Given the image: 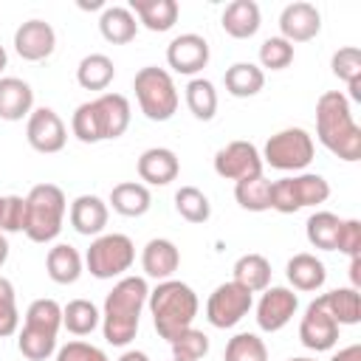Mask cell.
I'll return each mask as SVG.
<instances>
[{"instance_id": "cell-1", "label": "cell", "mask_w": 361, "mask_h": 361, "mask_svg": "<svg viewBox=\"0 0 361 361\" xmlns=\"http://www.w3.org/2000/svg\"><path fill=\"white\" fill-rule=\"evenodd\" d=\"M149 288L144 276H121L113 290L104 296L102 307V333L113 347H127L138 333V319L147 305Z\"/></svg>"}, {"instance_id": "cell-2", "label": "cell", "mask_w": 361, "mask_h": 361, "mask_svg": "<svg viewBox=\"0 0 361 361\" xmlns=\"http://www.w3.org/2000/svg\"><path fill=\"white\" fill-rule=\"evenodd\" d=\"M316 135L341 161H361V127L341 90H327L316 102Z\"/></svg>"}, {"instance_id": "cell-3", "label": "cell", "mask_w": 361, "mask_h": 361, "mask_svg": "<svg viewBox=\"0 0 361 361\" xmlns=\"http://www.w3.org/2000/svg\"><path fill=\"white\" fill-rule=\"evenodd\" d=\"M130 127V102L121 93H102L73 110L71 130L82 144L113 141Z\"/></svg>"}, {"instance_id": "cell-4", "label": "cell", "mask_w": 361, "mask_h": 361, "mask_svg": "<svg viewBox=\"0 0 361 361\" xmlns=\"http://www.w3.org/2000/svg\"><path fill=\"white\" fill-rule=\"evenodd\" d=\"M147 305H149L152 324H155L158 336L166 341H175L183 330H189L197 316V293L180 279L158 282L149 290Z\"/></svg>"}, {"instance_id": "cell-5", "label": "cell", "mask_w": 361, "mask_h": 361, "mask_svg": "<svg viewBox=\"0 0 361 361\" xmlns=\"http://www.w3.org/2000/svg\"><path fill=\"white\" fill-rule=\"evenodd\" d=\"M62 327V305L56 299H34L17 338V350L28 361H45L56 353V333Z\"/></svg>"}, {"instance_id": "cell-6", "label": "cell", "mask_w": 361, "mask_h": 361, "mask_svg": "<svg viewBox=\"0 0 361 361\" xmlns=\"http://www.w3.org/2000/svg\"><path fill=\"white\" fill-rule=\"evenodd\" d=\"M68 203L56 183H37L25 195V237L31 243H51L62 231Z\"/></svg>"}, {"instance_id": "cell-7", "label": "cell", "mask_w": 361, "mask_h": 361, "mask_svg": "<svg viewBox=\"0 0 361 361\" xmlns=\"http://www.w3.org/2000/svg\"><path fill=\"white\" fill-rule=\"evenodd\" d=\"M133 90H135L141 113L149 121H169L175 116L180 96H178V87H175L169 71H164L158 65L141 68L133 79Z\"/></svg>"}, {"instance_id": "cell-8", "label": "cell", "mask_w": 361, "mask_h": 361, "mask_svg": "<svg viewBox=\"0 0 361 361\" xmlns=\"http://www.w3.org/2000/svg\"><path fill=\"white\" fill-rule=\"evenodd\" d=\"M327 197H330V183L316 172L271 180V209L279 214H293L305 206H319Z\"/></svg>"}, {"instance_id": "cell-9", "label": "cell", "mask_w": 361, "mask_h": 361, "mask_svg": "<svg viewBox=\"0 0 361 361\" xmlns=\"http://www.w3.org/2000/svg\"><path fill=\"white\" fill-rule=\"evenodd\" d=\"M135 262V245L127 234H99L87 254H85V265L96 279H113L121 276L124 271H130V265Z\"/></svg>"}, {"instance_id": "cell-10", "label": "cell", "mask_w": 361, "mask_h": 361, "mask_svg": "<svg viewBox=\"0 0 361 361\" xmlns=\"http://www.w3.org/2000/svg\"><path fill=\"white\" fill-rule=\"evenodd\" d=\"M310 161H313V138L302 127L279 130L265 141L262 164H268L279 172H299Z\"/></svg>"}, {"instance_id": "cell-11", "label": "cell", "mask_w": 361, "mask_h": 361, "mask_svg": "<svg viewBox=\"0 0 361 361\" xmlns=\"http://www.w3.org/2000/svg\"><path fill=\"white\" fill-rule=\"evenodd\" d=\"M251 305H254V293L231 279V282H223L212 290V296L206 302V319L212 327L226 330V327L240 324L248 316Z\"/></svg>"}, {"instance_id": "cell-12", "label": "cell", "mask_w": 361, "mask_h": 361, "mask_svg": "<svg viewBox=\"0 0 361 361\" xmlns=\"http://www.w3.org/2000/svg\"><path fill=\"white\" fill-rule=\"evenodd\" d=\"M214 172L226 180H245L262 175V155L251 141H231L214 155Z\"/></svg>"}, {"instance_id": "cell-13", "label": "cell", "mask_w": 361, "mask_h": 361, "mask_svg": "<svg viewBox=\"0 0 361 361\" xmlns=\"http://www.w3.org/2000/svg\"><path fill=\"white\" fill-rule=\"evenodd\" d=\"M338 322L330 316V310L324 307L322 296L313 299L299 322V338L307 350H316V353H324V350H333L336 341H338Z\"/></svg>"}, {"instance_id": "cell-14", "label": "cell", "mask_w": 361, "mask_h": 361, "mask_svg": "<svg viewBox=\"0 0 361 361\" xmlns=\"http://www.w3.org/2000/svg\"><path fill=\"white\" fill-rule=\"evenodd\" d=\"M25 138H28L31 149H37L42 155H54L65 147L68 130L51 107H37V110H31V116L25 121Z\"/></svg>"}, {"instance_id": "cell-15", "label": "cell", "mask_w": 361, "mask_h": 361, "mask_svg": "<svg viewBox=\"0 0 361 361\" xmlns=\"http://www.w3.org/2000/svg\"><path fill=\"white\" fill-rule=\"evenodd\" d=\"M296 307H299V296L290 288L268 285L262 290V296H259V305H257V324H259V330H265V333L282 330L293 319Z\"/></svg>"}, {"instance_id": "cell-16", "label": "cell", "mask_w": 361, "mask_h": 361, "mask_svg": "<svg viewBox=\"0 0 361 361\" xmlns=\"http://www.w3.org/2000/svg\"><path fill=\"white\" fill-rule=\"evenodd\" d=\"M279 37L288 39L290 45L293 42H307L313 37H319L322 31V14L313 3H305V0H296V3H288L279 14Z\"/></svg>"}, {"instance_id": "cell-17", "label": "cell", "mask_w": 361, "mask_h": 361, "mask_svg": "<svg viewBox=\"0 0 361 361\" xmlns=\"http://www.w3.org/2000/svg\"><path fill=\"white\" fill-rule=\"evenodd\" d=\"M56 48V31L45 20H25L14 31V51L25 62H42Z\"/></svg>"}, {"instance_id": "cell-18", "label": "cell", "mask_w": 361, "mask_h": 361, "mask_svg": "<svg viewBox=\"0 0 361 361\" xmlns=\"http://www.w3.org/2000/svg\"><path fill=\"white\" fill-rule=\"evenodd\" d=\"M166 65L175 73H186L195 76L197 71H203L209 65V42L200 34H180L166 45Z\"/></svg>"}, {"instance_id": "cell-19", "label": "cell", "mask_w": 361, "mask_h": 361, "mask_svg": "<svg viewBox=\"0 0 361 361\" xmlns=\"http://www.w3.org/2000/svg\"><path fill=\"white\" fill-rule=\"evenodd\" d=\"M135 169H138V178L144 183H149V186H166V183H172L178 178L180 161H178V155L169 147H149V149H144L138 155Z\"/></svg>"}, {"instance_id": "cell-20", "label": "cell", "mask_w": 361, "mask_h": 361, "mask_svg": "<svg viewBox=\"0 0 361 361\" xmlns=\"http://www.w3.org/2000/svg\"><path fill=\"white\" fill-rule=\"evenodd\" d=\"M178 265H180V251L166 237L149 240L144 245V251H141V268H144V274L152 276V279H158V282L169 279L178 271Z\"/></svg>"}, {"instance_id": "cell-21", "label": "cell", "mask_w": 361, "mask_h": 361, "mask_svg": "<svg viewBox=\"0 0 361 361\" xmlns=\"http://www.w3.org/2000/svg\"><path fill=\"white\" fill-rule=\"evenodd\" d=\"M68 217H71V226H73L79 234H85V237H99V234L104 231V226H107L110 212H107V203H104L102 197H96V195H79V197L71 203Z\"/></svg>"}, {"instance_id": "cell-22", "label": "cell", "mask_w": 361, "mask_h": 361, "mask_svg": "<svg viewBox=\"0 0 361 361\" xmlns=\"http://www.w3.org/2000/svg\"><path fill=\"white\" fill-rule=\"evenodd\" d=\"M34 90L28 82L17 76H0V118L3 121H23L31 116Z\"/></svg>"}, {"instance_id": "cell-23", "label": "cell", "mask_w": 361, "mask_h": 361, "mask_svg": "<svg viewBox=\"0 0 361 361\" xmlns=\"http://www.w3.org/2000/svg\"><path fill=\"white\" fill-rule=\"evenodd\" d=\"M220 25L228 37L234 39H248L259 31L262 25V14H259V6L254 0H231L226 8H223V17H220Z\"/></svg>"}, {"instance_id": "cell-24", "label": "cell", "mask_w": 361, "mask_h": 361, "mask_svg": "<svg viewBox=\"0 0 361 361\" xmlns=\"http://www.w3.org/2000/svg\"><path fill=\"white\" fill-rule=\"evenodd\" d=\"M130 11L138 17L144 28L164 34L178 23L180 6L175 0H130Z\"/></svg>"}, {"instance_id": "cell-25", "label": "cell", "mask_w": 361, "mask_h": 361, "mask_svg": "<svg viewBox=\"0 0 361 361\" xmlns=\"http://www.w3.org/2000/svg\"><path fill=\"white\" fill-rule=\"evenodd\" d=\"M285 274H288V282H290L296 290H305V293H307V290H319V288L324 285V279H327L324 262L316 259V254H307V251L293 254V257L288 259Z\"/></svg>"}, {"instance_id": "cell-26", "label": "cell", "mask_w": 361, "mask_h": 361, "mask_svg": "<svg viewBox=\"0 0 361 361\" xmlns=\"http://www.w3.org/2000/svg\"><path fill=\"white\" fill-rule=\"evenodd\" d=\"M110 206L113 212H118L121 217H141L149 212L152 206V197H149V189L138 180H124V183H116L110 189Z\"/></svg>"}, {"instance_id": "cell-27", "label": "cell", "mask_w": 361, "mask_h": 361, "mask_svg": "<svg viewBox=\"0 0 361 361\" xmlns=\"http://www.w3.org/2000/svg\"><path fill=\"white\" fill-rule=\"evenodd\" d=\"M99 31L107 42L113 45H124V42H133L135 34H138V20L130 8L124 6H107L99 17Z\"/></svg>"}, {"instance_id": "cell-28", "label": "cell", "mask_w": 361, "mask_h": 361, "mask_svg": "<svg viewBox=\"0 0 361 361\" xmlns=\"http://www.w3.org/2000/svg\"><path fill=\"white\" fill-rule=\"evenodd\" d=\"M45 271L56 285H73L82 276V257H79V251L73 245L56 243L54 248H48Z\"/></svg>"}, {"instance_id": "cell-29", "label": "cell", "mask_w": 361, "mask_h": 361, "mask_svg": "<svg viewBox=\"0 0 361 361\" xmlns=\"http://www.w3.org/2000/svg\"><path fill=\"white\" fill-rule=\"evenodd\" d=\"M231 279L245 290L259 293L271 285V262L262 254H243L231 268Z\"/></svg>"}, {"instance_id": "cell-30", "label": "cell", "mask_w": 361, "mask_h": 361, "mask_svg": "<svg viewBox=\"0 0 361 361\" xmlns=\"http://www.w3.org/2000/svg\"><path fill=\"white\" fill-rule=\"evenodd\" d=\"M223 82H226V90L234 99H248V96H257L262 90L265 73L254 62H234L231 68H226Z\"/></svg>"}, {"instance_id": "cell-31", "label": "cell", "mask_w": 361, "mask_h": 361, "mask_svg": "<svg viewBox=\"0 0 361 361\" xmlns=\"http://www.w3.org/2000/svg\"><path fill=\"white\" fill-rule=\"evenodd\" d=\"M116 76V65L107 54H87L76 68V82L85 90H104Z\"/></svg>"}, {"instance_id": "cell-32", "label": "cell", "mask_w": 361, "mask_h": 361, "mask_svg": "<svg viewBox=\"0 0 361 361\" xmlns=\"http://www.w3.org/2000/svg\"><path fill=\"white\" fill-rule=\"evenodd\" d=\"M324 307L338 324H358L361 322V293L358 288H336L330 293H322Z\"/></svg>"}, {"instance_id": "cell-33", "label": "cell", "mask_w": 361, "mask_h": 361, "mask_svg": "<svg viewBox=\"0 0 361 361\" xmlns=\"http://www.w3.org/2000/svg\"><path fill=\"white\" fill-rule=\"evenodd\" d=\"M99 322H102V313L90 299H71L62 307V327L68 333H73V336L93 333L99 327Z\"/></svg>"}, {"instance_id": "cell-34", "label": "cell", "mask_w": 361, "mask_h": 361, "mask_svg": "<svg viewBox=\"0 0 361 361\" xmlns=\"http://www.w3.org/2000/svg\"><path fill=\"white\" fill-rule=\"evenodd\" d=\"M186 107L197 121H212L217 113V90L209 79L195 76L186 85Z\"/></svg>"}, {"instance_id": "cell-35", "label": "cell", "mask_w": 361, "mask_h": 361, "mask_svg": "<svg viewBox=\"0 0 361 361\" xmlns=\"http://www.w3.org/2000/svg\"><path fill=\"white\" fill-rule=\"evenodd\" d=\"M338 226H341V217L338 214H333V212H313L307 217V223H305L307 243L313 248H322V251H336Z\"/></svg>"}, {"instance_id": "cell-36", "label": "cell", "mask_w": 361, "mask_h": 361, "mask_svg": "<svg viewBox=\"0 0 361 361\" xmlns=\"http://www.w3.org/2000/svg\"><path fill=\"white\" fill-rule=\"evenodd\" d=\"M234 197L245 212H268L271 209V180L265 175L237 180L234 183Z\"/></svg>"}, {"instance_id": "cell-37", "label": "cell", "mask_w": 361, "mask_h": 361, "mask_svg": "<svg viewBox=\"0 0 361 361\" xmlns=\"http://www.w3.org/2000/svg\"><path fill=\"white\" fill-rule=\"evenodd\" d=\"M175 212L189 223H206L212 217V203L197 186H180L175 192Z\"/></svg>"}, {"instance_id": "cell-38", "label": "cell", "mask_w": 361, "mask_h": 361, "mask_svg": "<svg viewBox=\"0 0 361 361\" xmlns=\"http://www.w3.org/2000/svg\"><path fill=\"white\" fill-rule=\"evenodd\" d=\"M226 361H268V347L254 333H237L226 344Z\"/></svg>"}, {"instance_id": "cell-39", "label": "cell", "mask_w": 361, "mask_h": 361, "mask_svg": "<svg viewBox=\"0 0 361 361\" xmlns=\"http://www.w3.org/2000/svg\"><path fill=\"white\" fill-rule=\"evenodd\" d=\"M172 347V358L175 361H200L206 353H209V336L203 330H183L175 341H169Z\"/></svg>"}, {"instance_id": "cell-40", "label": "cell", "mask_w": 361, "mask_h": 361, "mask_svg": "<svg viewBox=\"0 0 361 361\" xmlns=\"http://www.w3.org/2000/svg\"><path fill=\"white\" fill-rule=\"evenodd\" d=\"M20 327V310H17V296L11 279L0 276V338L14 336Z\"/></svg>"}, {"instance_id": "cell-41", "label": "cell", "mask_w": 361, "mask_h": 361, "mask_svg": "<svg viewBox=\"0 0 361 361\" xmlns=\"http://www.w3.org/2000/svg\"><path fill=\"white\" fill-rule=\"evenodd\" d=\"M293 62V45L282 37H268L259 45V65L271 68V71H282Z\"/></svg>"}, {"instance_id": "cell-42", "label": "cell", "mask_w": 361, "mask_h": 361, "mask_svg": "<svg viewBox=\"0 0 361 361\" xmlns=\"http://www.w3.org/2000/svg\"><path fill=\"white\" fill-rule=\"evenodd\" d=\"M330 68H333V73L341 79V82H355V79H361V51L355 48V45H344V48H338L336 54H333V59H330Z\"/></svg>"}, {"instance_id": "cell-43", "label": "cell", "mask_w": 361, "mask_h": 361, "mask_svg": "<svg viewBox=\"0 0 361 361\" xmlns=\"http://www.w3.org/2000/svg\"><path fill=\"white\" fill-rule=\"evenodd\" d=\"M0 231H3V234L25 231V197H20V195H6L3 214H0Z\"/></svg>"}, {"instance_id": "cell-44", "label": "cell", "mask_w": 361, "mask_h": 361, "mask_svg": "<svg viewBox=\"0 0 361 361\" xmlns=\"http://www.w3.org/2000/svg\"><path fill=\"white\" fill-rule=\"evenodd\" d=\"M56 361H110L104 355V350H99L96 344L87 341H68L56 350Z\"/></svg>"}, {"instance_id": "cell-45", "label": "cell", "mask_w": 361, "mask_h": 361, "mask_svg": "<svg viewBox=\"0 0 361 361\" xmlns=\"http://www.w3.org/2000/svg\"><path fill=\"white\" fill-rule=\"evenodd\" d=\"M336 251H341L347 257L361 254V223L358 220H341L338 237H336Z\"/></svg>"}, {"instance_id": "cell-46", "label": "cell", "mask_w": 361, "mask_h": 361, "mask_svg": "<svg viewBox=\"0 0 361 361\" xmlns=\"http://www.w3.org/2000/svg\"><path fill=\"white\" fill-rule=\"evenodd\" d=\"M330 361H361V344H350V347L338 350Z\"/></svg>"}, {"instance_id": "cell-47", "label": "cell", "mask_w": 361, "mask_h": 361, "mask_svg": "<svg viewBox=\"0 0 361 361\" xmlns=\"http://www.w3.org/2000/svg\"><path fill=\"white\" fill-rule=\"evenodd\" d=\"M350 279H353V288L361 285V254L358 257H350Z\"/></svg>"}, {"instance_id": "cell-48", "label": "cell", "mask_w": 361, "mask_h": 361, "mask_svg": "<svg viewBox=\"0 0 361 361\" xmlns=\"http://www.w3.org/2000/svg\"><path fill=\"white\" fill-rule=\"evenodd\" d=\"M118 361H149V355H147V353H141V350H127Z\"/></svg>"}, {"instance_id": "cell-49", "label": "cell", "mask_w": 361, "mask_h": 361, "mask_svg": "<svg viewBox=\"0 0 361 361\" xmlns=\"http://www.w3.org/2000/svg\"><path fill=\"white\" fill-rule=\"evenodd\" d=\"M6 259H8V240H6V234L0 231V268L6 265Z\"/></svg>"}, {"instance_id": "cell-50", "label": "cell", "mask_w": 361, "mask_h": 361, "mask_svg": "<svg viewBox=\"0 0 361 361\" xmlns=\"http://www.w3.org/2000/svg\"><path fill=\"white\" fill-rule=\"evenodd\" d=\"M350 96H353V102H361V79L350 82Z\"/></svg>"}, {"instance_id": "cell-51", "label": "cell", "mask_w": 361, "mask_h": 361, "mask_svg": "<svg viewBox=\"0 0 361 361\" xmlns=\"http://www.w3.org/2000/svg\"><path fill=\"white\" fill-rule=\"evenodd\" d=\"M8 65V54H6V48L0 45V73H3V68Z\"/></svg>"}, {"instance_id": "cell-52", "label": "cell", "mask_w": 361, "mask_h": 361, "mask_svg": "<svg viewBox=\"0 0 361 361\" xmlns=\"http://www.w3.org/2000/svg\"><path fill=\"white\" fill-rule=\"evenodd\" d=\"M3 203H6V195H0V214H3Z\"/></svg>"}, {"instance_id": "cell-53", "label": "cell", "mask_w": 361, "mask_h": 361, "mask_svg": "<svg viewBox=\"0 0 361 361\" xmlns=\"http://www.w3.org/2000/svg\"><path fill=\"white\" fill-rule=\"evenodd\" d=\"M288 361H313V358H288Z\"/></svg>"}, {"instance_id": "cell-54", "label": "cell", "mask_w": 361, "mask_h": 361, "mask_svg": "<svg viewBox=\"0 0 361 361\" xmlns=\"http://www.w3.org/2000/svg\"><path fill=\"white\" fill-rule=\"evenodd\" d=\"M172 361H175V358H172Z\"/></svg>"}]
</instances>
